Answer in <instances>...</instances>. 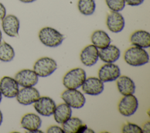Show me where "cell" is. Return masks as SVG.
<instances>
[{"label":"cell","instance_id":"cell-23","mask_svg":"<svg viewBox=\"0 0 150 133\" xmlns=\"http://www.w3.org/2000/svg\"><path fill=\"white\" fill-rule=\"evenodd\" d=\"M94 0H79L77 8L79 12L86 16L93 15L96 10Z\"/></svg>","mask_w":150,"mask_h":133},{"label":"cell","instance_id":"cell-16","mask_svg":"<svg viewBox=\"0 0 150 133\" xmlns=\"http://www.w3.org/2000/svg\"><path fill=\"white\" fill-rule=\"evenodd\" d=\"M98 50L93 44L86 46L80 54L81 63L86 66L94 65L98 60Z\"/></svg>","mask_w":150,"mask_h":133},{"label":"cell","instance_id":"cell-27","mask_svg":"<svg viewBox=\"0 0 150 133\" xmlns=\"http://www.w3.org/2000/svg\"><path fill=\"white\" fill-rule=\"evenodd\" d=\"M47 133H64V130L62 128L57 125H51L48 127L46 129Z\"/></svg>","mask_w":150,"mask_h":133},{"label":"cell","instance_id":"cell-32","mask_svg":"<svg viewBox=\"0 0 150 133\" xmlns=\"http://www.w3.org/2000/svg\"><path fill=\"white\" fill-rule=\"evenodd\" d=\"M19 1L23 2V3L28 4V3H32V2H34L36 0H19Z\"/></svg>","mask_w":150,"mask_h":133},{"label":"cell","instance_id":"cell-30","mask_svg":"<svg viewBox=\"0 0 150 133\" xmlns=\"http://www.w3.org/2000/svg\"><path fill=\"white\" fill-rule=\"evenodd\" d=\"M6 8L4 5L0 2V21L6 16Z\"/></svg>","mask_w":150,"mask_h":133},{"label":"cell","instance_id":"cell-25","mask_svg":"<svg viewBox=\"0 0 150 133\" xmlns=\"http://www.w3.org/2000/svg\"><path fill=\"white\" fill-rule=\"evenodd\" d=\"M108 8L111 11L120 12L125 6V0H105Z\"/></svg>","mask_w":150,"mask_h":133},{"label":"cell","instance_id":"cell-36","mask_svg":"<svg viewBox=\"0 0 150 133\" xmlns=\"http://www.w3.org/2000/svg\"><path fill=\"white\" fill-rule=\"evenodd\" d=\"M1 100H2V93L0 91V103L1 102Z\"/></svg>","mask_w":150,"mask_h":133},{"label":"cell","instance_id":"cell-2","mask_svg":"<svg viewBox=\"0 0 150 133\" xmlns=\"http://www.w3.org/2000/svg\"><path fill=\"white\" fill-rule=\"evenodd\" d=\"M38 37L42 44L50 47L59 46L65 38L62 33L50 26L42 28L39 32Z\"/></svg>","mask_w":150,"mask_h":133},{"label":"cell","instance_id":"cell-14","mask_svg":"<svg viewBox=\"0 0 150 133\" xmlns=\"http://www.w3.org/2000/svg\"><path fill=\"white\" fill-rule=\"evenodd\" d=\"M1 21L2 29L6 35L10 37L18 36L20 22L15 15H6Z\"/></svg>","mask_w":150,"mask_h":133},{"label":"cell","instance_id":"cell-35","mask_svg":"<svg viewBox=\"0 0 150 133\" xmlns=\"http://www.w3.org/2000/svg\"><path fill=\"white\" fill-rule=\"evenodd\" d=\"M1 40H2V32L0 29V42H1Z\"/></svg>","mask_w":150,"mask_h":133},{"label":"cell","instance_id":"cell-28","mask_svg":"<svg viewBox=\"0 0 150 133\" xmlns=\"http://www.w3.org/2000/svg\"><path fill=\"white\" fill-rule=\"evenodd\" d=\"M145 0H125V4L127 5L132 6H139L141 5Z\"/></svg>","mask_w":150,"mask_h":133},{"label":"cell","instance_id":"cell-15","mask_svg":"<svg viewBox=\"0 0 150 133\" xmlns=\"http://www.w3.org/2000/svg\"><path fill=\"white\" fill-rule=\"evenodd\" d=\"M21 127L30 132H43L39 129L42 125V120L34 113L25 114L21 120Z\"/></svg>","mask_w":150,"mask_h":133},{"label":"cell","instance_id":"cell-13","mask_svg":"<svg viewBox=\"0 0 150 133\" xmlns=\"http://www.w3.org/2000/svg\"><path fill=\"white\" fill-rule=\"evenodd\" d=\"M81 87L85 94L91 96H97L101 94L104 87L103 82L99 78L95 77L86 79Z\"/></svg>","mask_w":150,"mask_h":133},{"label":"cell","instance_id":"cell-9","mask_svg":"<svg viewBox=\"0 0 150 133\" xmlns=\"http://www.w3.org/2000/svg\"><path fill=\"white\" fill-rule=\"evenodd\" d=\"M15 80L23 87H33L38 82V76L33 71L30 69H22L19 71L15 76Z\"/></svg>","mask_w":150,"mask_h":133},{"label":"cell","instance_id":"cell-19","mask_svg":"<svg viewBox=\"0 0 150 133\" xmlns=\"http://www.w3.org/2000/svg\"><path fill=\"white\" fill-rule=\"evenodd\" d=\"M117 87L122 96L133 94L135 91V84L133 80L126 76H120L117 79Z\"/></svg>","mask_w":150,"mask_h":133},{"label":"cell","instance_id":"cell-1","mask_svg":"<svg viewBox=\"0 0 150 133\" xmlns=\"http://www.w3.org/2000/svg\"><path fill=\"white\" fill-rule=\"evenodd\" d=\"M124 59L130 66H141L148 63L149 57L148 52L144 48L134 46L125 51Z\"/></svg>","mask_w":150,"mask_h":133},{"label":"cell","instance_id":"cell-26","mask_svg":"<svg viewBox=\"0 0 150 133\" xmlns=\"http://www.w3.org/2000/svg\"><path fill=\"white\" fill-rule=\"evenodd\" d=\"M123 133H142V128L139 125L131 122L124 124L121 129Z\"/></svg>","mask_w":150,"mask_h":133},{"label":"cell","instance_id":"cell-11","mask_svg":"<svg viewBox=\"0 0 150 133\" xmlns=\"http://www.w3.org/2000/svg\"><path fill=\"white\" fill-rule=\"evenodd\" d=\"M19 84L15 79L4 76L0 80V91L2 95L7 98L15 97L19 91Z\"/></svg>","mask_w":150,"mask_h":133},{"label":"cell","instance_id":"cell-5","mask_svg":"<svg viewBox=\"0 0 150 133\" xmlns=\"http://www.w3.org/2000/svg\"><path fill=\"white\" fill-rule=\"evenodd\" d=\"M61 98L71 108H80L86 103L84 94L77 89H67L61 94Z\"/></svg>","mask_w":150,"mask_h":133},{"label":"cell","instance_id":"cell-8","mask_svg":"<svg viewBox=\"0 0 150 133\" xmlns=\"http://www.w3.org/2000/svg\"><path fill=\"white\" fill-rule=\"evenodd\" d=\"M33 107L40 115L49 117L53 114L56 107L55 102L49 97H40L35 103Z\"/></svg>","mask_w":150,"mask_h":133},{"label":"cell","instance_id":"cell-4","mask_svg":"<svg viewBox=\"0 0 150 133\" xmlns=\"http://www.w3.org/2000/svg\"><path fill=\"white\" fill-rule=\"evenodd\" d=\"M57 63L53 59L43 57L35 63L33 71L38 77H46L51 75L57 69Z\"/></svg>","mask_w":150,"mask_h":133},{"label":"cell","instance_id":"cell-12","mask_svg":"<svg viewBox=\"0 0 150 133\" xmlns=\"http://www.w3.org/2000/svg\"><path fill=\"white\" fill-rule=\"evenodd\" d=\"M106 25L110 32L115 33H119L124 28V18L119 12L111 11L107 16Z\"/></svg>","mask_w":150,"mask_h":133},{"label":"cell","instance_id":"cell-24","mask_svg":"<svg viewBox=\"0 0 150 133\" xmlns=\"http://www.w3.org/2000/svg\"><path fill=\"white\" fill-rule=\"evenodd\" d=\"M83 124L82 121L77 117H70L62 124L64 133H76L79 127Z\"/></svg>","mask_w":150,"mask_h":133},{"label":"cell","instance_id":"cell-34","mask_svg":"<svg viewBox=\"0 0 150 133\" xmlns=\"http://www.w3.org/2000/svg\"><path fill=\"white\" fill-rule=\"evenodd\" d=\"M85 132H94V131H93L92 129H91L87 128V129H86V131Z\"/></svg>","mask_w":150,"mask_h":133},{"label":"cell","instance_id":"cell-22","mask_svg":"<svg viewBox=\"0 0 150 133\" xmlns=\"http://www.w3.org/2000/svg\"><path fill=\"white\" fill-rule=\"evenodd\" d=\"M15 57L13 48L5 41L0 42V60L4 62H11Z\"/></svg>","mask_w":150,"mask_h":133},{"label":"cell","instance_id":"cell-7","mask_svg":"<svg viewBox=\"0 0 150 133\" xmlns=\"http://www.w3.org/2000/svg\"><path fill=\"white\" fill-rule=\"evenodd\" d=\"M121 74L120 69L113 63H105L99 69L98 78L103 82H109L116 80Z\"/></svg>","mask_w":150,"mask_h":133},{"label":"cell","instance_id":"cell-10","mask_svg":"<svg viewBox=\"0 0 150 133\" xmlns=\"http://www.w3.org/2000/svg\"><path fill=\"white\" fill-rule=\"evenodd\" d=\"M40 97L39 91L33 87H23L16 96L18 102L22 105H28L34 103Z\"/></svg>","mask_w":150,"mask_h":133},{"label":"cell","instance_id":"cell-33","mask_svg":"<svg viewBox=\"0 0 150 133\" xmlns=\"http://www.w3.org/2000/svg\"><path fill=\"white\" fill-rule=\"evenodd\" d=\"M2 121H3V115H2V113L0 110V125H1L2 122Z\"/></svg>","mask_w":150,"mask_h":133},{"label":"cell","instance_id":"cell-29","mask_svg":"<svg viewBox=\"0 0 150 133\" xmlns=\"http://www.w3.org/2000/svg\"><path fill=\"white\" fill-rule=\"evenodd\" d=\"M142 131L144 133H149L150 132V122L149 121L145 122L142 127Z\"/></svg>","mask_w":150,"mask_h":133},{"label":"cell","instance_id":"cell-31","mask_svg":"<svg viewBox=\"0 0 150 133\" xmlns=\"http://www.w3.org/2000/svg\"><path fill=\"white\" fill-rule=\"evenodd\" d=\"M87 129V126L86 124H81L80 126L79 127L77 132L76 133H84L86 132V129Z\"/></svg>","mask_w":150,"mask_h":133},{"label":"cell","instance_id":"cell-3","mask_svg":"<svg viewBox=\"0 0 150 133\" xmlns=\"http://www.w3.org/2000/svg\"><path fill=\"white\" fill-rule=\"evenodd\" d=\"M86 79V73L80 67L72 69L67 71L63 78V84L67 89H77Z\"/></svg>","mask_w":150,"mask_h":133},{"label":"cell","instance_id":"cell-6","mask_svg":"<svg viewBox=\"0 0 150 133\" xmlns=\"http://www.w3.org/2000/svg\"><path fill=\"white\" fill-rule=\"evenodd\" d=\"M138 107V101L133 94L124 96L118 104L119 112L123 116L129 117L133 115Z\"/></svg>","mask_w":150,"mask_h":133},{"label":"cell","instance_id":"cell-17","mask_svg":"<svg viewBox=\"0 0 150 133\" xmlns=\"http://www.w3.org/2000/svg\"><path fill=\"white\" fill-rule=\"evenodd\" d=\"M131 43L141 48H148L150 46V34L144 30L134 31L130 36Z\"/></svg>","mask_w":150,"mask_h":133},{"label":"cell","instance_id":"cell-18","mask_svg":"<svg viewBox=\"0 0 150 133\" xmlns=\"http://www.w3.org/2000/svg\"><path fill=\"white\" fill-rule=\"evenodd\" d=\"M99 58L106 63H114L120 56V50L115 45H109L104 49L98 50Z\"/></svg>","mask_w":150,"mask_h":133},{"label":"cell","instance_id":"cell-20","mask_svg":"<svg viewBox=\"0 0 150 133\" xmlns=\"http://www.w3.org/2000/svg\"><path fill=\"white\" fill-rule=\"evenodd\" d=\"M91 41L97 49H104L111 43V39L108 33L103 30H96L91 36Z\"/></svg>","mask_w":150,"mask_h":133},{"label":"cell","instance_id":"cell-21","mask_svg":"<svg viewBox=\"0 0 150 133\" xmlns=\"http://www.w3.org/2000/svg\"><path fill=\"white\" fill-rule=\"evenodd\" d=\"M71 108L67 104L61 103L57 105L53 112V117L58 124H63L71 117Z\"/></svg>","mask_w":150,"mask_h":133}]
</instances>
